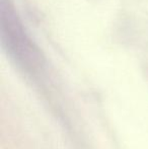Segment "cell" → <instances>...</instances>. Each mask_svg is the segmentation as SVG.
I'll use <instances>...</instances> for the list:
<instances>
[{"label":"cell","mask_w":148,"mask_h":149,"mask_svg":"<svg viewBox=\"0 0 148 149\" xmlns=\"http://www.w3.org/2000/svg\"><path fill=\"white\" fill-rule=\"evenodd\" d=\"M0 31L2 45L14 63L28 75L40 74L45 66L43 53L28 33L9 0H1Z\"/></svg>","instance_id":"obj_1"}]
</instances>
